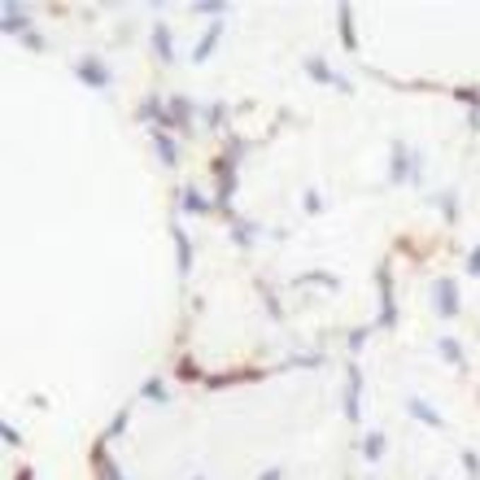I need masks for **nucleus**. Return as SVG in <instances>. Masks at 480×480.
Listing matches in <instances>:
<instances>
[{"instance_id": "f257e3e1", "label": "nucleus", "mask_w": 480, "mask_h": 480, "mask_svg": "<svg viewBox=\"0 0 480 480\" xmlns=\"http://www.w3.org/2000/svg\"><path fill=\"white\" fill-rule=\"evenodd\" d=\"M433 310L441 319H454L459 315V288H454V280H437L433 284Z\"/></svg>"}, {"instance_id": "f03ea898", "label": "nucleus", "mask_w": 480, "mask_h": 480, "mask_svg": "<svg viewBox=\"0 0 480 480\" xmlns=\"http://www.w3.org/2000/svg\"><path fill=\"white\" fill-rule=\"evenodd\" d=\"M79 79H83L88 88H110V66L100 62V57H83V62H79Z\"/></svg>"}, {"instance_id": "7ed1b4c3", "label": "nucleus", "mask_w": 480, "mask_h": 480, "mask_svg": "<svg viewBox=\"0 0 480 480\" xmlns=\"http://www.w3.org/2000/svg\"><path fill=\"white\" fill-rule=\"evenodd\" d=\"M380 323L393 327V288H389V267H380Z\"/></svg>"}, {"instance_id": "20e7f679", "label": "nucleus", "mask_w": 480, "mask_h": 480, "mask_svg": "<svg viewBox=\"0 0 480 480\" xmlns=\"http://www.w3.org/2000/svg\"><path fill=\"white\" fill-rule=\"evenodd\" d=\"M345 415L358 419V367H349V380H345Z\"/></svg>"}, {"instance_id": "39448f33", "label": "nucleus", "mask_w": 480, "mask_h": 480, "mask_svg": "<svg viewBox=\"0 0 480 480\" xmlns=\"http://www.w3.org/2000/svg\"><path fill=\"white\" fill-rule=\"evenodd\" d=\"M27 27H31V18L22 9H13V5H5V35H22Z\"/></svg>"}, {"instance_id": "423d86ee", "label": "nucleus", "mask_w": 480, "mask_h": 480, "mask_svg": "<svg viewBox=\"0 0 480 480\" xmlns=\"http://www.w3.org/2000/svg\"><path fill=\"white\" fill-rule=\"evenodd\" d=\"M389 175H393V180L402 184V180H406V175H411V148H393V166H389Z\"/></svg>"}, {"instance_id": "0eeeda50", "label": "nucleus", "mask_w": 480, "mask_h": 480, "mask_svg": "<svg viewBox=\"0 0 480 480\" xmlns=\"http://www.w3.org/2000/svg\"><path fill=\"white\" fill-rule=\"evenodd\" d=\"M153 48H158V57H162V62H175V48H170V31H166V22H158V27H153Z\"/></svg>"}, {"instance_id": "6e6552de", "label": "nucleus", "mask_w": 480, "mask_h": 480, "mask_svg": "<svg viewBox=\"0 0 480 480\" xmlns=\"http://www.w3.org/2000/svg\"><path fill=\"white\" fill-rule=\"evenodd\" d=\"M188 118H192V105H188L184 96H175V100H170V118H166V122H170V127H188Z\"/></svg>"}, {"instance_id": "1a4fd4ad", "label": "nucleus", "mask_w": 480, "mask_h": 480, "mask_svg": "<svg viewBox=\"0 0 480 480\" xmlns=\"http://www.w3.org/2000/svg\"><path fill=\"white\" fill-rule=\"evenodd\" d=\"M153 140H158V153H162V162H166V166L180 162V148H175V140H170L166 131H153Z\"/></svg>"}, {"instance_id": "9d476101", "label": "nucleus", "mask_w": 480, "mask_h": 480, "mask_svg": "<svg viewBox=\"0 0 480 480\" xmlns=\"http://www.w3.org/2000/svg\"><path fill=\"white\" fill-rule=\"evenodd\" d=\"M306 70L315 74V79H319V83H336V88H345V83H341V74H332V70H327V66H323L319 57H310V62H306Z\"/></svg>"}, {"instance_id": "9b49d317", "label": "nucleus", "mask_w": 480, "mask_h": 480, "mask_svg": "<svg viewBox=\"0 0 480 480\" xmlns=\"http://www.w3.org/2000/svg\"><path fill=\"white\" fill-rule=\"evenodd\" d=\"M218 31H223V27H218V22H214V27H210L206 35H201V48H197V53H192L197 62H206V57L214 53V44H218Z\"/></svg>"}, {"instance_id": "f8f14e48", "label": "nucleus", "mask_w": 480, "mask_h": 480, "mask_svg": "<svg viewBox=\"0 0 480 480\" xmlns=\"http://www.w3.org/2000/svg\"><path fill=\"white\" fill-rule=\"evenodd\" d=\"M411 415H415V419H423V423H433V428H441V415H437L433 406H423L419 397H411Z\"/></svg>"}, {"instance_id": "ddd939ff", "label": "nucleus", "mask_w": 480, "mask_h": 480, "mask_svg": "<svg viewBox=\"0 0 480 480\" xmlns=\"http://www.w3.org/2000/svg\"><path fill=\"white\" fill-rule=\"evenodd\" d=\"M175 245H180V275H188V267H192V249H188V236L175 227Z\"/></svg>"}, {"instance_id": "4468645a", "label": "nucleus", "mask_w": 480, "mask_h": 480, "mask_svg": "<svg viewBox=\"0 0 480 480\" xmlns=\"http://www.w3.org/2000/svg\"><path fill=\"white\" fill-rule=\"evenodd\" d=\"M341 40H345V48H353V9L349 5H341Z\"/></svg>"}, {"instance_id": "2eb2a0df", "label": "nucleus", "mask_w": 480, "mask_h": 480, "mask_svg": "<svg viewBox=\"0 0 480 480\" xmlns=\"http://www.w3.org/2000/svg\"><path fill=\"white\" fill-rule=\"evenodd\" d=\"M437 349L445 353V358H450L454 367H459V363H463V349H459V341H450V336H441V341H437Z\"/></svg>"}, {"instance_id": "dca6fc26", "label": "nucleus", "mask_w": 480, "mask_h": 480, "mask_svg": "<svg viewBox=\"0 0 480 480\" xmlns=\"http://www.w3.org/2000/svg\"><path fill=\"white\" fill-rule=\"evenodd\" d=\"M363 454H367V459L375 463V459H380V454H385V437H380V433H371V437L363 441Z\"/></svg>"}, {"instance_id": "f3484780", "label": "nucleus", "mask_w": 480, "mask_h": 480, "mask_svg": "<svg viewBox=\"0 0 480 480\" xmlns=\"http://www.w3.org/2000/svg\"><path fill=\"white\" fill-rule=\"evenodd\" d=\"M184 210H192V214H206L210 206H206V197H201V192H192V188H188V192H184Z\"/></svg>"}, {"instance_id": "a211bd4d", "label": "nucleus", "mask_w": 480, "mask_h": 480, "mask_svg": "<svg viewBox=\"0 0 480 480\" xmlns=\"http://www.w3.org/2000/svg\"><path fill=\"white\" fill-rule=\"evenodd\" d=\"M232 232H236V240H240V245H249V240H254V223H236Z\"/></svg>"}, {"instance_id": "6ab92c4d", "label": "nucleus", "mask_w": 480, "mask_h": 480, "mask_svg": "<svg viewBox=\"0 0 480 480\" xmlns=\"http://www.w3.org/2000/svg\"><path fill=\"white\" fill-rule=\"evenodd\" d=\"M144 397H153V402H166V397H162V380H148V385H144Z\"/></svg>"}, {"instance_id": "aec40b11", "label": "nucleus", "mask_w": 480, "mask_h": 480, "mask_svg": "<svg viewBox=\"0 0 480 480\" xmlns=\"http://www.w3.org/2000/svg\"><path fill=\"white\" fill-rule=\"evenodd\" d=\"M463 467H467V476H472V480L480 476V467H476V454H463Z\"/></svg>"}, {"instance_id": "412c9836", "label": "nucleus", "mask_w": 480, "mask_h": 480, "mask_svg": "<svg viewBox=\"0 0 480 480\" xmlns=\"http://www.w3.org/2000/svg\"><path fill=\"white\" fill-rule=\"evenodd\" d=\"M122 423H127V411H118V419L110 423V437H118V433H122Z\"/></svg>"}, {"instance_id": "4be33fe9", "label": "nucleus", "mask_w": 480, "mask_h": 480, "mask_svg": "<svg viewBox=\"0 0 480 480\" xmlns=\"http://www.w3.org/2000/svg\"><path fill=\"white\" fill-rule=\"evenodd\" d=\"M467 271H472V275H480V249H476V254H472V262H467Z\"/></svg>"}, {"instance_id": "5701e85b", "label": "nucleus", "mask_w": 480, "mask_h": 480, "mask_svg": "<svg viewBox=\"0 0 480 480\" xmlns=\"http://www.w3.org/2000/svg\"><path fill=\"white\" fill-rule=\"evenodd\" d=\"M105 476H110V480H122V472H114L110 463H105Z\"/></svg>"}, {"instance_id": "b1692460", "label": "nucleus", "mask_w": 480, "mask_h": 480, "mask_svg": "<svg viewBox=\"0 0 480 480\" xmlns=\"http://www.w3.org/2000/svg\"><path fill=\"white\" fill-rule=\"evenodd\" d=\"M192 480H201V476H192Z\"/></svg>"}]
</instances>
